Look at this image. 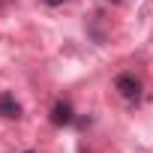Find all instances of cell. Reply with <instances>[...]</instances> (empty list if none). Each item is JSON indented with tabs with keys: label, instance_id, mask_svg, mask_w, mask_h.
<instances>
[{
	"label": "cell",
	"instance_id": "cell-1",
	"mask_svg": "<svg viewBox=\"0 0 153 153\" xmlns=\"http://www.w3.org/2000/svg\"><path fill=\"white\" fill-rule=\"evenodd\" d=\"M114 90L126 102H138L141 99V78H135V72H120L114 78Z\"/></svg>",
	"mask_w": 153,
	"mask_h": 153
},
{
	"label": "cell",
	"instance_id": "cell-2",
	"mask_svg": "<svg viewBox=\"0 0 153 153\" xmlns=\"http://www.w3.org/2000/svg\"><path fill=\"white\" fill-rule=\"evenodd\" d=\"M51 123H54V126H69V123H75V111H72V105H69L66 99H57V102H54V108H51Z\"/></svg>",
	"mask_w": 153,
	"mask_h": 153
},
{
	"label": "cell",
	"instance_id": "cell-3",
	"mask_svg": "<svg viewBox=\"0 0 153 153\" xmlns=\"http://www.w3.org/2000/svg\"><path fill=\"white\" fill-rule=\"evenodd\" d=\"M0 114H3V117H21V105L15 102V96L12 93H0Z\"/></svg>",
	"mask_w": 153,
	"mask_h": 153
},
{
	"label": "cell",
	"instance_id": "cell-4",
	"mask_svg": "<svg viewBox=\"0 0 153 153\" xmlns=\"http://www.w3.org/2000/svg\"><path fill=\"white\" fill-rule=\"evenodd\" d=\"M66 0H45V6H63Z\"/></svg>",
	"mask_w": 153,
	"mask_h": 153
},
{
	"label": "cell",
	"instance_id": "cell-5",
	"mask_svg": "<svg viewBox=\"0 0 153 153\" xmlns=\"http://www.w3.org/2000/svg\"><path fill=\"white\" fill-rule=\"evenodd\" d=\"M108 3H123V0H108Z\"/></svg>",
	"mask_w": 153,
	"mask_h": 153
},
{
	"label": "cell",
	"instance_id": "cell-6",
	"mask_svg": "<svg viewBox=\"0 0 153 153\" xmlns=\"http://www.w3.org/2000/svg\"><path fill=\"white\" fill-rule=\"evenodd\" d=\"M24 153H36V150H24Z\"/></svg>",
	"mask_w": 153,
	"mask_h": 153
}]
</instances>
